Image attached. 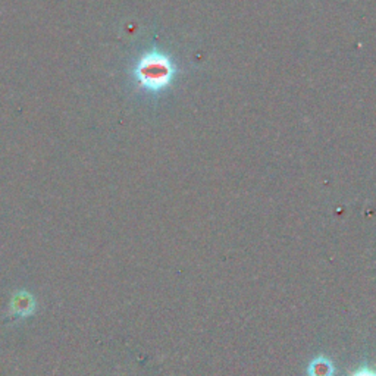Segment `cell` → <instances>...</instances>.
Returning <instances> with one entry per match:
<instances>
[{"instance_id": "cell-2", "label": "cell", "mask_w": 376, "mask_h": 376, "mask_svg": "<svg viewBox=\"0 0 376 376\" xmlns=\"http://www.w3.org/2000/svg\"><path fill=\"white\" fill-rule=\"evenodd\" d=\"M36 310L34 297L27 291H18L14 294L9 306V313L12 316L26 318Z\"/></svg>"}, {"instance_id": "cell-1", "label": "cell", "mask_w": 376, "mask_h": 376, "mask_svg": "<svg viewBox=\"0 0 376 376\" xmlns=\"http://www.w3.org/2000/svg\"><path fill=\"white\" fill-rule=\"evenodd\" d=\"M177 75V65L172 58L159 51L145 53L137 61L134 77L140 88L149 93H160L167 90Z\"/></svg>"}, {"instance_id": "cell-3", "label": "cell", "mask_w": 376, "mask_h": 376, "mask_svg": "<svg viewBox=\"0 0 376 376\" xmlns=\"http://www.w3.org/2000/svg\"><path fill=\"white\" fill-rule=\"evenodd\" d=\"M334 372L335 369L333 362L323 356L315 359L308 367L309 376H334Z\"/></svg>"}, {"instance_id": "cell-4", "label": "cell", "mask_w": 376, "mask_h": 376, "mask_svg": "<svg viewBox=\"0 0 376 376\" xmlns=\"http://www.w3.org/2000/svg\"><path fill=\"white\" fill-rule=\"evenodd\" d=\"M350 376H376V370H373L367 366H362L356 372H352Z\"/></svg>"}]
</instances>
